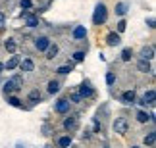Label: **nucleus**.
I'll return each instance as SVG.
<instances>
[{
    "label": "nucleus",
    "instance_id": "14",
    "mask_svg": "<svg viewBox=\"0 0 156 148\" xmlns=\"http://www.w3.org/2000/svg\"><path fill=\"white\" fill-rule=\"evenodd\" d=\"M75 40H81V39H85L87 37V29H85V25H77L75 29H73V35H71Z\"/></svg>",
    "mask_w": 156,
    "mask_h": 148
},
{
    "label": "nucleus",
    "instance_id": "17",
    "mask_svg": "<svg viewBox=\"0 0 156 148\" xmlns=\"http://www.w3.org/2000/svg\"><path fill=\"white\" fill-rule=\"evenodd\" d=\"M46 91H48V94H58L60 92V83L56 79L48 81V85H46Z\"/></svg>",
    "mask_w": 156,
    "mask_h": 148
},
{
    "label": "nucleus",
    "instance_id": "12",
    "mask_svg": "<svg viewBox=\"0 0 156 148\" xmlns=\"http://www.w3.org/2000/svg\"><path fill=\"white\" fill-rule=\"evenodd\" d=\"M23 17H25V25L29 29H33V27L39 25V17L37 15H31V14H27V12H23Z\"/></svg>",
    "mask_w": 156,
    "mask_h": 148
},
{
    "label": "nucleus",
    "instance_id": "36",
    "mask_svg": "<svg viewBox=\"0 0 156 148\" xmlns=\"http://www.w3.org/2000/svg\"><path fill=\"white\" fill-rule=\"evenodd\" d=\"M83 139H91V131H85V133H83Z\"/></svg>",
    "mask_w": 156,
    "mask_h": 148
},
{
    "label": "nucleus",
    "instance_id": "37",
    "mask_svg": "<svg viewBox=\"0 0 156 148\" xmlns=\"http://www.w3.org/2000/svg\"><path fill=\"white\" fill-rule=\"evenodd\" d=\"M2 71H4V64L0 62V73H2Z\"/></svg>",
    "mask_w": 156,
    "mask_h": 148
},
{
    "label": "nucleus",
    "instance_id": "19",
    "mask_svg": "<svg viewBox=\"0 0 156 148\" xmlns=\"http://www.w3.org/2000/svg\"><path fill=\"white\" fill-rule=\"evenodd\" d=\"M129 10V2H118L116 4V15H125Z\"/></svg>",
    "mask_w": 156,
    "mask_h": 148
},
{
    "label": "nucleus",
    "instance_id": "33",
    "mask_svg": "<svg viewBox=\"0 0 156 148\" xmlns=\"http://www.w3.org/2000/svg\"><path fill=\"white\" fill-rule=\"evenodd\" d=\"M125 29H127V21H125V19H119L118 21V33H123Z\"/></svg>",
    "mask_w": 156,
    "mask_h": 148
},
{
    "label": "nucleus",
    "instance_id": "15",
    "mask_svg": "<svg viewBox=\"0 0 156 148\" xmlns=\"http://www.w3.org/2000/svg\"><path fill=\"white\" fill-rule=\"evenodd\" d=\"M20 62H21V60H20V56H12L10 60L4 64V69H8V71H12V69H16L17 66H20Z\"/></svg>",
    "mask_w": 156,
    "mask_h": 148
},
{
    "label": "nucleus",
    "instance_id": "35",
    "mask_svg": "<svg viewBox=\"0 0 156 148\" xmlns=\"http://www.w3.org/2000/svg\"><path fill=\"white\" fill-rule=\"evenodd\" d=\"M147 23H148V27H151V29H154V17H148Z\"/></svg>",
    "mask_w": 156,
    "mask_h": 148
},
{
    "label": "nucleus",
    "instance_id": "27",
    "mask_svg": "<svg viewBox=\"0 0 156 148\" xmlns=\"http://www.w3.org/2000/svg\"><path fill=\"white\" fill-rule=\"evenodd\" d=\"M10 81H12V85L16 87V91H17V88H21V87H23V81H21V77H17V75H16V77H12Z\"/></svg>",
    "mask_w": 156,
    "mask_h": 148
},
{
    "label": "nucleus",
    "instance_id": "18",
    "mask_svg": "<svg viewBox=\"0 0 156 148\" xmlns=\"http://www.w3.org/2000/svg\"><path fill=\"white\" fill-rule=\"evenodd\" d=\"M143 143H145V146H148V148H154V144H156V131H151V133H148Z\"/></svg>",
    "mask_w": 156,
    "mask_h": 148
},
{
    "label": "nucleus",
    "instance_id": "32",
    "mask_svg": "<svg viewBox=\"0 0 156 148\" xmlns=\"http://www.w3.org/2000/svg\"><path fill=\"white\" fill-rule=\"evenodd\" d=\"M73 60L75 62H83V60H85V52H83V50H77L75 54H73Z\"/></svg>",
    "mask_w": 156,
    "mask_h": 148
},
{
    "label": "nucleus",
    "instance_id": "1",
    "mask_svg": "<svg viewBox=\"0 0 156 148\" xmlns=\"http://www.w3.org/2000/svg\"><path fill=\"white\" fill-rule=\"evenodd\" d=\"M106 19H108V10L102 2H98L97 8H94V14H93V23L94 25H102Z\"/></svg>",
    "mask_w": 156,
    "mask_h": 148
},
{
    "label": "nucleus",
    "instance_id": "22",
    "mask_svg": "<svg viewBox=\"0 0 156 148\" xmlns=\"http://www.w3.org/2000/svg\"><path fill=\"white\" fill-rule=\"evenodd\" d=\"M58 146H60V148H69V146H71V137H69V135L60 137V139H58Z\"/></svg>",
    "mask_w": 156,
    "mask_h": 148
},
{
    "label": "nucleus",
    "instance_id": "16",
    "mask_svg": "<svg viewBox=\"0 0 156 148\" xmlns=\"http://www.w3.org/2000/svg\"><path fill=\"white\" fill-rule=\"evenodd\" d=\"M137 69H139L141 73H151L152 69H151V62H147V60H139L137 62Z\"/></svg>",
    "mask_w": 156,
    "mask_h": 148
},
{
    "label": "nucleus",
    "instance_id": "2",
    "mask_svg": "<svg viewBox=\"0 0 156 148\" xmlns=\"http://www.w3.org/2000/svg\"><path fill=\"white\" fill-rule=\"evenodd\" d=\"M112 127H114V133H118V135H127V131H129V121H127V117H116Z\"/></svg>",
    "mask_w": 156,
    "mask_h": 148
},
{
    "label": "nucleus",
    "instance_id": "28",
    "mask_svg": "<svg viewBox=\"0 0 156 148\" xmlns=\"http://www.w3.org/2000/svg\"><path fill=\"white\" fill-rule=\"evenodd\" d=\"M29 100H31V102H39V100H41V92L37 91V88L29 92Z\"/></svg>",
    "mask_w": 156,
    "mask_h": 148
},
{
    "label": "nucleus",
    "instance_id": "8",
    "mask_svg": "<svg viewBox=\"0 0 156 148\" xmlns=\"http://www.w3.org/2000/svg\"><path fill=\"white\" fill-rule=\"evenodd\" d=\"M119 43H122V37H119V33L112 31V33L106 35V44H108V46H118Z\"/></svg>",
    "mask_w": 156,
    "mask_h": 148
},
{
    "label": "nucleus",
    "instance_id": "4",
    "mask_svg": "<svg viewBox=\"0 0 156 148\" xmlns=\"http://www.w3.org/2000/svg\"><path fill=\"white\" fill-rule=\"evenodd\" d=\"M122 102L127 104V106L135 104V102H137V92L133 91V88H131V91H125V92L122 94Z\"/></svg>",
    "mask_w": 156,
    "mask_h": 148
},
{
    "label": "nucleus",
    "instance_id": "26",
    "mask_svg": "<svg viewBox=\"0 0 156 148\" xmlns=\"http://www.w3.org/2000/svg\"><path fill=\"white\" fill-rule=\"evenodd\" d=\"M8 102H10V106H14V108H21V100L17 96H8Z\"/></svg>",
    "mask_w": 156,
    "mask_h": 148
},
{
    "label": "nucleus",
    "instance_id": "24",
    "mask_svg": "<svg viewBox=\"0 0 156 148\" xmlns=\"http://www.w3.org/2000/svg\"><path fill=\"white\" fill-rule=\"evenodd\" d=\"M56 71L60 73V75H68V73H71L73 71V66H71V64H68V66H60Z\"/></svg>",
    "mask_w": 156,
    "mask_h": 148
},
{
    "label": "nucleus",
    "instance_id": "6",
    "mask_svg": "<svg viewBox=\"0 0 156 148\" xmlns=\"http://www.w3.org/2000/svg\"><path fill=\"white\" fill-rule=\"evenodd\" d=\"M48 44H50L48 37H37L35 39V48H37L39 52H44L46 48H48Z\"/></svg>",
    "mask_w": 156,
    "mask_h": 148
},
{
    "label": "nucleus",
    "instance_id": "30",
    "mask_svg": "<svg viewBox=\"0 0 156 148\" xmlns=\"http://www.w3.org/2000/svg\"><path fill=\"white\" fill-rule=\"evenodd\" d=\"M20 8L21 10H31L33 8V2H31V0H20Z\"/></svg>",
    "mask_w": 156,
    "mask_h": 148
},
{
    "label": "nucleus",
    "instance_id": "34",
    "mask_svg": "<svg viewBox=\"0 0 156 148\" xmlns=\"http://www.w3.org/2000/svg\"><path fill=\"white\" fill-rule=\"evenodd\" d=\"M6 25V17H4V14L0 12V27H4Z\"/></svg>",
    "mask_w": 156,
    "mask_h": 148
},
{
    "label": "nucleus",
    "instance_id": "11",
    "mask_svg": "<svg viewBox=\"0 0 156 148\" xmlns=\"http://www.w3.org/2000/svg\"><path fill=\"white\" fill-rule=\"evenodd\" d=\"M44 52H46V60H54V58L58 56L60 48H58V44H56V43H50V44H48V48H46Z\"/></svg>",
    "mask_w": 156,
    "mask_h": 148
},
{
    "label": "nucleus",
    "instance_id": "10",
    "mask_svg": "<svg viewBox=\"0 0 156 148\" xmlns=\"http://www.w3.org/2000/svg\"><path fill=\"white\" fill-rule=\"evenodd\" d=\"M137 121H139V123H148V121H154V114H147L145 110H139V112H137Z\"/></svg>",
    "mask_w": 156,
    "mask_h": 148
},
{
    "label": "nucleus",
    "instance_id": "20",
    "mask_svg": "<svg viewBox=\"0 0 156 148\" xmlns=\"http://www.w3.org/2000/svg\"><path fill=\"white\" fill-rule=\"evenodd\" d=\"M154 98H156V92H154V88H151V91L145 92V96H143L141 102L143 104H154Z\"/></svg>",
    "mask_w": 156,
    "mask_h": 148
},
{
    "label": "nucleus",
    "instance_id": "5",
    "mask_svg": "<svg viewBox=\"0 0 156 148\" xmlns=\"http://www.w3.org/2000/svg\"><path fill=\"white\" fill-rule=\"evenodd\" d=\"M77 125H79L77 115H69V117L64 119V129H66V131H73V129H77Z\"/></svg>",
    "mask_w": 156,
    "mask_h": 148
},
{
    "label": "nucleus",
    "instance_id": "23",
    "mask_svg": "<svg viewBox=\"0 0 156 148\" xmlns=\"http://www.w3.org/2000/svg\"><path fill=\"white\" fill-rule=\"evenodd\" d=\"M16 91V87L14 85H12V81H6L4 83V88H2V92H4V96H10V94L12 92H14Z\"/></svg>",
    "mask_w": 156,
    "mask_h": 148
},
{
    "label": "nucleus",
    "instance_id": "21",
    "mask_svg": "<svg viewBox=\"0 0 156 148\" xmlns=\"http://www.w3.org/2000/svg\"><path fill=\"white\" fill-rule=\"evenodd\" d=\"M16 46H17V44H16L14 39H6V40H4V48L8 50L10 54H14V52H16Z\"/></svg>",
    "mask_w": 156,
    "mask_h": 148
},
{
    "label": "nucleus",
    "instance_id": "39",
    "mask_svg": "<svg viewBox=\"0 0 156 148\" xmlns=\"http://www.w3.org/2000/svg\"><path fill=\"white\" fill-rule=\"evenodd\" d=\"M46 148H50V146H46Z\"/></svg>",
    "mask_w": 156,
    "mask_h": 148
},
{
    "label": "nucleus",
    "instance_id": "7",
    "mask_svg": "<svg viewBox=\"0 0 156 148\" xmlns=\"http://www.w3.org/2000/svg\"><path fill=\"white\" fill-rule=\"evenodd\" d=\"M20 69L23 73H31V71H35V62L31 60V58H25V60L20 62Z\"/></svg>",
    "mask_w": 156,
    "mask_h": 148
},
{
    "label": "nucleus",
    "instance_id": "3",
    "mask_svg": "<svg viewBox=\"0 0 156 148\" xmlns=\"http://www.w3.org/2000/svg\"><path fill=\"white\" fill-rule=\"evenodd\" d=\"M69 106L71 104L66 98H60L58 102L54 104V112H56V114H68V112H69Z\"/></svg>",
    "mask_w": 156,
    "mask_h": 148
},
{
    "label": "nucleus",
    "instance_id": "38",
    "mask_svg": "<svg viewBox=\"0 0 156 148\" xmlns=\"http://www.w3.org/2000/svg\"><path fill=\"white\" fill-rule=\"evenodd\" d=\"M131 148H139V146H131Z\"/></svg>",
    "mask_w": 156,
    "mask_h": 148
},
{
    "label": "nucleus",
    "instance_id": "25",
    "mask_svg": "<svg viewBox=\"0 0 156 148\" xmlns=\"http://www.w3.org/2000/svg\"><path fill=\"white\" fill-rule=\"evenodd\" d=\"M131 58H133V50H131V48H123L122 50V60L123 62H129Z\"/></svg>",
    "mask_w": 156,
    "mask_h": 148
},
{
    "label": "nucleus",
    "instance_id": "31",
    "mask_svg": "<svg viewBox=\"0 0 156 148\" xmlns=\"http://www.w3.org/2000/svg\"><path fill=\"white\" fill-rule=\"evenodd\" d=\"M81 100H83V98L79 96V94H77V92H73V94H69V100H68V102H69V104H79Z\"/></svg>",
    "mask_w": 156,
    "mask_h": 148
},
{
    "label": "nucleus",
    "instance_id": "13",
    "mask_svg": "<svg viewBox=\"0 0 156 148\" xmlns=\"http://www.w3.org/2000/svg\"><path fill=\"white\" fill-rule=\"evenodd\" d=\"M79 94L81 98H89V96H93V88H91V85H89V83H83V85L79 87Z\"/></svg>",
    "mask_w": 156,
    "mask_h": 148
},
{
    "label": "nucleus",
    "instance_id": "29",
    "mask_svg": "<svg viewBox=\"0 0 156 148\" xmlns=\"http://www.w3.org/2000/svg\"><path fill=\"white\" fill-rule=\"evenodd\" d=\"M114 83H116V75H114V71H108V73H106V85L112 87Z\"/></svg>",
    "mask_w": 156,
    "mask_h": 148
},
{
    "label": "nucleus",
    "instance_id": "9",
    "mask_svg": "<svg viewBox=\"0 0 156 148\" xmlns=\"http://www.w3.org/2000/svg\"><path fill=\"white\" fill-rule=\"evenodd\" d=\"M141 60H147V62L154 60V46H143L141 48Z\"/></svg>",
    "mask_w": 156,
    "mask_h": 148
}]
</instances>
